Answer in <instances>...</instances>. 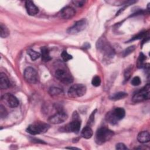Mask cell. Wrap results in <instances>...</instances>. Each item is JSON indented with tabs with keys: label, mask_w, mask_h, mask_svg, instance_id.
<instances>
[{
	"label": "cell",
	"mask_w": 150,
	"mask_h": 150,
	"mask_svg": "<svg viewBox=\"0 0 150 150\" xmlns=\"http://www.w3.org/2000/svg\"><path fill=\"white\" fill-rule=\"evenodd\" d=\"M146 59L145 56L142 53H140L138 60H137V67L138 68H142L144 67V61Z\"/></svg>",
	"instance_id": "23"
},
{
	"label": "cell",
	"mask_w": 150,
	"mask_h": 150,
	"mask_svg": "<svg viewBox=\"0 0 150 150\" xmlns=\"http://www.w3.org/2000/svg\"><path fill=\"white\" fill-rule=\"evenodd\" d=\"M101 82V81L100 77L98 76H96L93 78L92 81H91V84H93V86H94L95 87H98L100 85Z\"/></svg>",
	"instance_id": "26"
},
{
	"label": "cell",
	"mask_w": 150,
	"mask_h": 150,
	"mask_svg": "<svg viewBox=\"0 0 150 150\" xmlns=\"http://www.w3.org/2000/svg\"><path fill=\"white\" fill-rule=\"evenodd\" d=\"M66 148H67V149H79V148H76V147H66Z\"/></svg>",
	"instance_id": "34"
},
{
	"label": "cell",
	"mask_w": 150,
	"mask_h": 150,
	"mask_svg": "<svg viewBox=\"0 0 150 150\" xmlns=\"http://www.w3.org/2000/svg\"><path fill=\"white\" fill-rule=\"evenodd\" d=\"M127 96H128V94L127 93H125L123 91H120V92H118V93L113 94L112 96H111L110 97V98L112 100L116 101V100L123 99V98H125Z\"/></svg>",
	"instance_id": "20"
},
{
	"label": "cell",
	"mask_w": 150,
	"mask_h": 150,
	"mask_svg": "<svg viewBox=\"0 0 150 150\" xmlns=\"http://www.w3.org/2000/svg\"><path fill=\"white\" fill-rule=\"evenodd\" d=\"M41 57H42V60L44 62H48L50 60H51V57L49 54V51L48 49L45 47H41Z\"/></svg>",
	"instance_id": "18"
},
{
	"label": "cell",
	"mask_w": 150,
	"mask_h": 150,
	"mask_svg": "<svg viewBox=\"0 0 150 150\" xmlns=\"http://www.w3.org/2000/svg\"><path fill=\"white\" fill-rule=\"evenodd\" d=\"M25 8L28 13L30 16H34L39 12L38 8L31 1H25Z\"/></svg>",
	"instance_id": "14"
},
{
	"label": "cell",
	"mask_w": 150,
	"mask_h": 150,
	"mask_svg": "<svg viewBox=\"0 0 150 150\" xmlns=\"http://www.w3.org/2000/svg\"><path fill=\"white\" fill-rule=\"evenodd\" d=\"M114 135V132L108 128H100L96 133L95 142L98 145H102L110 140Z\"/></svg>",
	"instance_id": "2"
},
{
	"label": "cell",
	"mask_w": 150,
	"mask_h": 150,
	"mask_svg": "<svg viewBox=\"0 0 150 150\" xmlns=\"http://www.w3.org/2000/svg\"><path fill=\"white\" fill-rule=\"evenodd\" d=\"M132 66V65H131ZM130 66L129 67H128L124 71V79H125V81H127L130 76H131V71H132V66Z\"/></svg>",
	"instance_id": "27"
},
{
	"label": "cell",
	"mask_w": 150,
	"mask_h": 150,
	"mask_svg": "<svg viewBox=\"0 0 150 150\" xmlns=\"http://www.w3.org/2000/svg\"><path fill=\"white\" fill-rule=\"evenodd\" d=\"M125 115L124 108L121 107L115 108L108 112L105 115V120L112 125L117 124L120 120H122Z\"/></svg>",
	"instance_id": "3"
},
{
	"label": "cell",
	"mask_w": 150,
	"mask_h": 150,
	"mask_svg": "<svg viewBox=\"0 0 150 150\" xmlns=\"http://www.w3.org/2000/svg\"><path fill=\"white\" fill-rule=\"evenodd\" d=\"M137 139L138 142L142 144L147 143L150 141V134L148 132V131H146L140 132L138 134Z\"/></svg>",
	"instance_id": "16"
},
{
	"label": "cell",
	"mask_w": 150,
	"mask_h": 150,
	"mask_svg": "<svg viewBox=\"0 0 150 150\" xmlns=\"http://www.w3.org/2000/svg\"><path fill=\"white\" fill-rule=\"evenodd\" d=\"M23 76L27 82L30 84H36L39 82V77L36 70L31 67H28L25 69Z\"/></svg>",
	"instance_id": "7"
},
{
	"label": "cell",
	"mask_w": 150,
	"mask_h": 150,
	"mask_svg": "<svg viewBox=\"0 0 150 150\" xmlns=\"http://www.w3.org/2000/svg\"><path fill=\"white\" fill-rule=\"evenodd\" d=\"M96 111H97V110H94V111L92 112V113L91 114V115H90V117H89V118H88V121H87V125H88V126L90 127V126H91V125L93 124L94 121V115H95V114H96Z\"/></svg>",
	"instance_id": "28"
},
{
	"label": "cell",
	"mask_w": 150,
	"mask_h": 150,
	"mask_svg": "<svg viewBox=\"0 0 150 150\" xmlns=\"http://www.w3.org/2000/svg\"><path fill=\"white\" fill-rule=\"evenodd\" d=\"M11 83L8 77L4 73H0V88L2 90L7 89L10 87Z\"/></svg>",
	"instance_id": "15"
},
{
	"label": "cell",
	"mask_w": 150,
	"mask_h": 150,
	"mask_svg": "<svg viewBox=\"0 0 150 150\" xmlns=\"http://www.w3.org/2000/svg\"><path fill=\"white\" fill-rule=\"evenodd\" d=\"M27 53L30 56V57L32 60H35L38 58H39L40 56H41V54L39 52H36L31 49H29L28 50Z\"/></svg>",
	"instance_id": "22"
},
{
	"label": "cell",
	"mask_w": 150,
	"mask_h": 150,
	"mask_svg": "<svg viewBox=\"0 0 150 150\" xmlns=\"http://www.w3.org/2000/svg\"><path fill=\"white\" fill-rule=\"evenodd\" d=\"M141 79L138 76L134 77L131 80V84L134 86H138L141 84Z\"/></svg>",
	"instance_id": "30"
},
{
	"label": "cell",
	"mask_w": 150,
	"mask_h": 150,
	"mask_svg": "<svg viewBox=\"0 0 150 150\" xmlns=\"http://www.w3.org/2000/svg\"><path fill=\"white\" fill-rule=\"evenodd\" d=\"M49 93L52 97L60 96L63 94V90L61 88H60L59 87H50L49 89Z\"/></svg>",
	"instance_id": "19"
},
{
	"label": "cell",
	"mask_w": 150,
	"mask_h": 150,
	"mask_svg": "<svg viewBox=\"0 0 150 150\" xmlns=\"http://www.w3.org/2000/svg\"><path fill=\"white\" fill-rule=\"evenodd\" d=\"M86 87L82 84H76L71 86L68 90L67 94L71 98H78L83 96L86 93Z\"/></svg>",
	"instance_id": "5"
},
{
	"label": "cell",
	"mask_w": 150,
	"mask_h": 150,
	"mask_svg": "<svg viewBox=\"0 0 150 150\" xmlns=\"http://www.w3.org/2000/svg\"><path fill=\"white\" fill-rule=\"evenodd\" d=\"M50 125L46 123L37 122L29 125L26 128V131L32 135L43 134L48 131Z\"/></svg>",
	"instance_id": "4"
},
{
	"label": "cell",
	"mask_w": 150,
	"mask_h": 150,
	"mask_svg": "<svg viewBox=\"0 0 150 150\" xmlns=\"http://www.w3.org/2000/svg\"><path fill=\"white\" fill-rule=\"evenodd\" d=\"M93 132L92 129L88 125L83 128L81 132V135L82 137L86 139H89L91 138V137L93 136Z\"/></svg>",
	"instance_id": "17"
},
{
	"label": "cell",
	"mask_w": 150,
	"mask_h": 150,
	"mask_svg": "<svg viewBox=\"0 0 150 150\" xmlns=\"http://www.w3.org/2000/svg\"><path fill=\"white\" fill-rule=\"evenodd\" d=\"M81 127V122L79 119L73 120V121L67 124L64 127V130L66 132H71L76 134L79 133Z\"/></svg>",
	"instance_id": "11"
},
{
	"label": "cell",
	"mask_w": 150,
	"mask_h": 150,
	"mask_svg": "<svg viewBox=\"0 0 150 150\" xmlns=\"http://www.w3.org/2000/svg\"><path fill=\"white\" fill-rule=\"evenodd\" d=\"M150 86L147 84L144 88L136 93L132 97V101L134 103H139L149 98Z\"/></svg>",
	"instance_id": "6"
},
{
	"label": "cell",
	"mask_w": 150,
	"mask_h": 150,
	"mask_svg": "<svg viewBox=\"0 0 150 150\" xmlns=\"http://www.w3.org/2000/svg\"><path fill=\"white\" fill-rule=\"evenodd\" d=\"M56 78L64 84H70L73 82V77L71 74L64 69H57L55 72Z\"/></svg>",
	"instance_id": "8"
},
{
	"label": "cell",
	"mask_w": 150,
	"mask_h": 150,
	"mask_svg": "<svg viewBox=\"0 0 150 150\" xmlns=\"http://www.w3.org/2000/svg\"><path fill=\"white\" fill-rule=\"evenodd\" d=\"M72 2L76 6L78 7H81L84 5L86 2L84 1H73Z\"/></svg>",
	"instance_id": "32"
},
{
	"label": "cell",
	"mask_w": 150,
	"mask_h": 150,
	"mask_svg": "<svg viewBox=\"0 0 150 150\" xmlns=\"http://www.w3.org/2000/svg\"><path fill=\"white\" fill-rule=\"evenodd\" d=\"M116 149H120V150H123V149H127V147L125 146V144L123 143H118L116 145Z\"/></svg>",
	"instance_id": "33"
},
{
	"label": "cell",
	"mask_w": 150,
	"mask_h": 150,
	"mask_svg": "<svg viewBox=\"0 0 150 150\" xmlns=\"http://www.w3.org/2000/svg\"><path fill=\"white\" fill-rule=\"evenodd\" d=\"M135 46H134V45L128 47L122 52L123 57H126V56H128L131 53H132L135 50Z\"/></svg>",
	"instance_id": "24"
},
{
	"label": "cell",
	"mask_w": 150,
	"mask_h": 150,
	"mask_svg": "<svg viewBox=\"0 0 150 150\" xmlns=\"http://www.w3.org/2000/svg\"><path fill=\"white\" fill-rule=\"evenodd\" d=\"M67 115L63 111H59L53 115L50 116L48 121L53 124H59L63 122L67 119Z\"/></svg>",
	"instance_id": "10"
},
{
	"label": "cell",
	"mask_w": 150,
	"mask_h": 150,
	"mask_svg": "<svg viewBox=\"0 0 150 150\" xmlns=\"http://www.w3.org/2000/svg\"><path fill=\"white\" fill-rule=\"evenodd\" d=\"M146 34L145 32H141L140 33H139L138 34H137V35H135V36H134L132 39H131L129 40V41H132V40H138V39H141L142 38H144L145 35Z\"/></svg>",
	"instance_id": "31"
},
{
	"label": "cell",
	"mask_w": 150,
	"mask_h": 150,
	"mask_svg": "<svg viewBox=\"0 0 150 150\" xmlns=\"http://www.w3.org/2000/svg\"><path fill=\"white\" fill-rule=\"evenodd\" d=\"M2 100L5 101L8 105L11 108H15L19 105V101L18 98L13 95L7 93L2 97Z\"/></svg>",
	"instance_id": "13"
},
{
	"label": "cell",
	"mask_w": 150,
	"mask_h": 150,
	"mask_svg": "<svg viewBox=\"0 0 150 150\" xmlns=\"http://www.w3.org/2000/svg\"><path fill=\"white\" fill-rule=\"evenodd\" d=\"M76 14V11L71 6H67L60 10L58 13V16L64 19H70L73 17Z\"/></svg>",
	"instance_id": "12"
},
{
	"label": "cell",
	"mask_w": 150,
	"mask_h": 150,
	"mask_svg": "<svg viewBox=\"0 0 150 150\" xmlns=\"http://www.w3.org/2000/svg\"><path fill=\"white\" fill-rule=\"evenodd\" d=\"M8 115V112L6 110L5 108V107L2 105H0V117L1 119H3L5 118Z\"/></svg>",
	"instance_id": "29"
},
{
	"label": "cell",
	"mask_w": 150,
	"mask_h": 150,
	"mask_svg": "<svg viewBox=\"0 0 150 150\" xmlns=\"http://www.w3.org/2000/svg\"><path fill=\"white\" fill-rule=\"evenodd\" d=\"M96 46L97 49L101 52L104 56L107 59H111L114 56L115 51L105 38H100L97 42Z\"/></svg>",
	"instance_id": "1"
},
{
	"label": "cell",
	"mask_w": 150,
	"mask_h": 150,
	"mask_svg": "<svg viewBox=\"0 0 150 150\" xmlns=\"http://www.w3.org/2000/svg\"><path fill=\"white\" fill-rule=\"evenodd\" d=\"M61 56L62 59L64 61V62H67L69 61L70 60H71L72 59V56L71 55L69 54L66 50H63L62 53H61Z\"/></svg>",
	"instance_id": "25"
},
{
	"label": "cell",
	"mask_w": 150,
	"mask_h": 150,
	"mask_svg": "<svg viewBox=\"0 0 150 150\" xmlns=\"http://www.w3.org/2000/svg\"><path fill=\"white\" fill-rule=\"evenodd\" d=\"M87 25V21L86 19H80L74 23V24L69 28L67 32L69 34H76L84 30Z\"/></svg>",
	"instance_id": "9"
},
{
	"label": "cell",
	"mask_w": 150,
	"mask_h": 150,
	"mask_svg": "<svg viewBox=\"0 0 150 150\" xmlns=\"http://www.w3.org/2000/svg\"><path fill=\"white\" fill-rule=\"evenodd\" d=\"M9 35V31L7 27L3 23L0 25V36L2 38H5L8 37Z\"/></svg>",
	"instance_id": "21"
}]
</instances>
